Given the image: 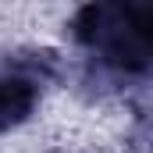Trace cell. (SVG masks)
Returning <instances> with one entry per match:
<instances>
[{"instance_id":"2","label":"cell","mask_w":153,"mask_h":153,"mask_svg":"<svg viewBox=\"0 0 153 153\" xmlns=\"http://www.w3.org/2000/svg\"><path fill=\"white\" fill-rule=\"evenodd\" d=\"M61 71L53 50H0V132H11L36 114L43 93Z\"/></svg>"},{"instance_id":"1","label":"cell","mask_w":153,"mask_h":153,"mask_svg":"<svg viewBox=\"0 0 153 153\" xmlns=\"http://www.w3.org/2000/svg\"><path fill=\"white\" fill-rule=\"evenodd\" d=\"M68 29L85 64V85L121 89L146 82L153 64V0H89Z\"/></svg>"}]
</instances>
